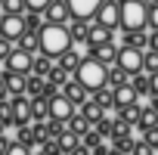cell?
I'll return each mask as SVG.
<instances>
[{"label":"cell","mask_w":158,"mask_h":155,"mask_svg":"<svg viewBox=\"0 0 158 155\" xmlns=\"http://www.w3.org/2000/svg\"><path fill=\"white\" fill-rule=\"evenodd\" d=\"M47 90V78H37V74H28V87H25V96H44Z\"/></svg>","instance_id":"cell-32"},{"label":"cell","mask_w":158,"mask_h":155,"mask_svg":"<svg viewBox=\"0 0 158 155\" xmlns=\"http://www.w3.org/2000/svg\"><path fill=\"white\" fill-rule=\"evenodd\" d=\"M68 78H71V74H65L62 68H53V71L47 74V81H50V84H56V87L62 90V87H65V81H68Z\"/></svg>","instance_id":"cell-39"},{"label":"cell","mask_w":158,"mask_h":155,"mask_svg":"<svg viewBox=\"0 0 158 155\" xmlns=\"http://www.w3.org/2000/svg\"><path fill=\"white\" fill-rule=\"evenodd\" d=\"M0 78L6 81V93H10V96H22L25 87H28V74H16V71H6V68H3Z\"/></svg>","instance_id":"cell-15"},{"label":"cell","mask_w":158,"mask_h":155,"mask_svg":"<svg viewBox=\"0 0 158 155\" xmlns=\"http://www.w3.org/2000/svg\"><path fill=\"white\" fill-rule=\"evenodd\" d=\"M10 143H13V140H10L6 133H0V155H6V149H10Z\"/></svg>","instance_id":"cell-46"},{"label":"cell","mask_w":158,"mask_h":155,"mask_svg":"<svg viewBox=\"0 0 158 155\" xmlns=\"http://www.w3.org/2000/svg\"><path fill=\"white\" fill-rule=\"evenodd\" d=\"M53 68H56V62H53L50 56H44V53L31 59V74H37V78H47V74H50Z\"/></svg>","instance_id":"cell-22"},{"label":"cell","mask_w":158,"mask_h":155,"mask_svg":"<svg viewBox=\"0 0 158 155\" xmlns=\"http://www.w3.org/2000/svg\"><path fill=\"white\" fill-rule=\"evenodd\" d=\"M0 19H3V13H0Z\"/></svg>","instance_id":"cell-53"},{"label":"cell","mask_w":158,"mask_h":155,"mask_svg":"<svg viewBox=\"0 0 158 155\" xmlns=\"http://www.w3.org/2000/svg\"><path fill=\"white\" fill-rule=\"evenodd\" d=\"M149 127H158V112L146 103L143 112H139V121H136V130H149Z\"/></svg>","instance_id":"cell-27"},{"label":"cell","mask_w":158,"mask_h":155,"mask_svg":"<svg viewBox=\"0 0 158 155\" xmlns=\"http://www.w3.org/2000/svg\"><path fill=\"white\" fill-rule=\"evenodd\" d=\"M93 19H96L99 25H106V28H112V31H115V28L121 25V6H118V0H102Z\"/></svg>","instance_id":"cell-5"},{"label":"cell","mask_w":158,"mask_h":155,"mask_svg":"<svg viewBox=\"0 0 158 155\" xmlns=\"http://www.w3.org/2000/svg\"><path fill=\"white\" fill-rule=\"evenodd\" d=\"M6 155H31V149H28V146H22V143H16V140H13V143H10V149H6Z\"/></svg>","instance_id":"cell-43"},{"label":"cell","mask_w":158,"mask_h":155,"mask_svg":"<svg viewBox=\"0 0 158 155\" xmlns=\"http://www.w3.org/2000/svg\"><path fill=\"white\" fill-rule=\"evenodd\" d=\"M130 155H155V149H149L143 140H133V149H130Z\"/></svg>","instance_id":"cell-42"},{"label":"cell","mask_w":158,"mask_h":155,"mask_svg":"<svg viewBox=\"0 0 158 155\" xmlns=\"http://www.w3.org/2000/svg\"><path fill=\"white\" fill-rule=\"evenodd\" d=\"M13 50H16V44H13V40H6V37H0V62H6V59L13 56Z\"/></svg>","instance_id":"cell-41"},{"label":"cell","mask_w":158,"mask_h":155,"mask_svg":"<svg viewBox=\"0 0 158 155\" xmlns=\"http://www.w3.org/2000/svg\"><path fill=\"white\" fill-rule=\"evenodd\" d=\"M68 34H71V40H77V44H87L90 22H87V19H71V22H68Z\"/></svg>","instance_id":"cell-19"},{"label":"cell","mask_w":158,"mask_h":155,"mask_svg":"<svg viewBox=\"0 0 158 155\" xmlns=\"http://www.w3.org/2000/svg\"><path fill=\"white\" fill-rule=\"evenodd\" d=\"M3 16H22L25 13V0H0Z\"/></svg>","instance_id":"cell-34"},{"label":"cell","mask_w":158,"mask_h":155,"mask_svg":"<svg viewBox=\"0 0 158 155\" xmlns=\"http://www.w3.org/2000/svg\"><path fill=\"white\" fill-rule=\"evenodd\" d=\"M143 71H146V74H155V71H158V53H155V50H146V53H143Z\"/></svg>","instance_id":"cell-36"},{"label":"cell","mask_w":158,"mask_h":155,"mask_svg":"<svg viewBox=\"0 0 158 155\" xmlns=\"http://www.w3.org/2000/svg\"><path fill=\"white\" fill-rule=\"evenodd\" d=\"M56 143H59V149H62V155H65V152H71V149H77V146H81V136H77V133H71V130L65 127V130L56 136Z\"/></svg>","instance_id":"cell-29"},{"label":"cell","mask_w":158,"mask_h":155,"mask_svg":"<svg viewBox=\"0 0 158 155\" xmlns=\"http://www.w3.org/2000/svg\"><path fill=\"white\" fill-rule=\"evenodd\" d=\"M10 93H6V81H3V78H0V99H6Z\"/></svg>","instance_id":"cell-50"},{"label":"cell","mask_w":158,"mask_h":155,"mask_svg":"<svg viewBox=\"0 0 158 155\" xmlns=\"http://www.w3.org/2000/svg\"><path fill=\"white\" fill-rule=\"evenodd\" d=\"M47 118H50V99L34 96L31 99V121H47Z\"/></svg>","instance_id":"cell-23"},{"label":"cell","mask_w":158,"mask_h":155,"mask_svg":"<svg viewBox=\"0 0 158 155\" xmlns=\"http://www.w3.org/2000/svg\"><path fill=\"white\" fill-rule=\"evenodd\" d=\"M25 34V19L22 16H3L0 19V37H6V40H19Z\"/></svg>","instance_id":"cell-8"},{"label":"cell","mask_w":158,"mask_h":155,"mask_svg":"<svg viewBox=\"0 0 158 155\" xmlns=\"http://www.w3.org/2000/svg\"><path fill=\"white\" fill-rule=\"evenodd\" d=\"M112 37H115L112 28L93 22V25H90V34H87V47H106V44H112Z\"/></svg>","instance_id":"cell-14"},{"label":"cell","mask_w":158,"mask_h":155,"mask_svg":"<svg viewBox=\"0 0 158 155\" xmlns=\"http://www.w3.org/2000/svg\"><path fill=\"white\" fill-rule=\"evenodd\" d=\"M31 59H34L31 53H25V50H19V47H16V50H13V56H10L3 65H6V71H16V74H31Z\"/></svg>","instance_id":"cell-10"},{"label":"cell","mask_w":158,"mask_h":155,"mask_svg":"<svg viewBox=\"0 0 158 155\" xmlns=\"http://www.w3.org/2000/svg\"><path fill=\"white\" fill-rule=\"evenodd\" d=\"M149 37L146 28H136V31H124V44L121 47H136V50H149Z\"/></svg>","instance_id":"cell-16"},{"label":"cell","mask_w":158,"mask_h":155,"mask_svg":"<svg viewBox=\"0 0 158 155\" xmlns=\"http://www.w3.org/2000/svg\"><path fill=\"white\" fill-rule=\"evenodd\" d=\"M0 133H3V127H0Z\"/></svg>","instance_id":"cell-54"},{"label":"cell","mask_w":158,"mask_h":155,"mask_svg":"<svg viewBox=\"0 0 158 155\" xmlns=\"http://www.w3.org/2000/svg\"><path fill=\"white\" fill-rule=\"evenodd\" d=\"M68 3V13H71V19H93L96 16V10H99V3L102 0H65Z\"/></svg>","instance_id":"cell-7"},{"label":"cell","mask_w":158,"mask_h":155,"mask_svg":"<svg viewBox=\"0 0 158 155\" xmlns=\"http://www.w3.org/2000/svg\"><path fill=\"white\" fill-rule=\"evenodd\" d=\"M146 28H155V31H158V3L149 6V25H146Z\"/></svg>","instance_id":"cell-44"},{"label":"cell","mask_w":158,"mask_h":155,"mask_svg":"<svg viewBox=\"0 0 158 155\" xmlns=\"http://www.w3.org/2000/svg\"><path fill=\"white\" fill-rule=\"evenodd\" d=\"M0 127H16L13 121V106H10V96L0 99Z\"/></svg>","instance_id":"cell-35"},{"label":"cell","mask_w":158,"mask_h":155,"mask_svg":"<svg viewBox=\"0 0 158 155\" xmlns=\"http://www.w3.org/2000/svg\"><path fill=\"white\" fill-rule=\"evenodd\" d=\"M109 155H127V152H118V149H112V146H109Z\"/></svg>","instance_id":"cell-52"},{"label":"cell","mask_w":158,"mask_h":155,"mask_svg":"<svg viewBox=\"0 0 158 155\" xmlns=\"http://www.w3.org/2000/svg\"><path fill=\"white\" fill-rule=\"evenodd\" d=\"M90 99H93L96 106H102L106 112H109V109H115V96H112V87H99V90H93V93H90Z\"/></svg>","instance_id":"cell-30"},{"label":"cell","mask_w":158,"mask_h":155,"mask_svg":"<svg viewBox=\"0 0 158 155\" xmlns=\"http://www.w3.org/2000/svg\"><path fill=\"white\" fill-rule=\"evenodd\" d=\"M87 56H90V59H96V62H102V65L109 68V65H115V62H118V47H115V40H112V44H106V47H90V50H87Z\"/></svg>","instance_id":"cell-13"},{"label":"cell","mask_w":158,"mask_h":155,"mask_svg":"<svg viewBox=\"0 0 158 155\" xmlns=\"http://www.w3.org/2000/svg\"><path fill=\"white\" fill-rule=\"evenodd\" d=\"M139 112H143V106H139V103H130V106L118 109V118H115V121H121V124H127V127H136Z\"/></svg>","instance_id":"cell-18"},{"label":"cell","mask_w":158,"mask_h":155,"mask_svg":"<svg viewBox=\"0 0 158 155\" xmlns=\"http://www.w3.org/2000/svg\"><path fill=\"white\" fill-rule=\"evenodd\" d=\"M121 6V31H136L149 25V3L146 0H118Z\"/></svg>","instance_id":"cell-2"},{"label":"cell","mask_w":158,"mask_h":155,"mask_svg":"<svg viewBox=\"0 0 158 155\" xmlns=\"http://www.w3.org/2000/svg\"><path fill=\"white\" fill-rule=\"evenodd\" d=\"M71 13H68V3L65 0H50L47 10H44V22H53V25H68Z\"/></svg>","instance_id":"cell-9"},{"label":"cell","mask_w":158,"mask_h":155,"mask_svg":"<svg viewBox=\"0 0 158 155\" xmlns=\"http://www.w3.org/2000/svg\"><path fill=\"white\" fill-rule=\"evenodd\" d=\"M65 127H68L71 133H77V136H81V133H87V130H90V124H87V118H84L81 112H74V115H71V118L65 121Z\"/></svg>","instance_id":"cell-33"},{"label":"cell","mask_w":158,"mask_h":155,"mask_svg":"<svg viewBox=\"0 0 158 155\" xmlns=\"http://www.w3.org/2000/svg\"><path fill=\"white\" fill-rule=\"evenodd\" d=\"M130 87H133L136 96H149V93H152V81H149V74H146V71L130 74Z\"/></svg>","instance_id":"cell-25"},{"label":"cell","mask_w":158,"mask_h":155,"mask_svg":"<svg viewBox=\"0 0 158 155\" xmlns=\"http://www.w3.org/2000/svg\"><path fill=\"white\" fill-rule=\"evenodd\" d=\"M143 53L146 50H136V47H118V68L130 78V74H139L143 71Z\"/></svg>","instance_id":"cell-4"},{"label":"cell","mask_w":158,"mask_h":155,"mask_svg":"<svg viewBox=\"0 0 158 155\" xmlns=\"http://www.w3.org/2000/svg\"><path fill=\"white\" fill-rule=\"evenodd\" d=\"M62 93H65V96H68V99H71V103H74L77 109H81V106H84V103L90 99V90H87V87H84L81 81H74V78H68V81H65Z\"/></svg>","instance_id":"cell-12"},{"label":"cell","mask_w":158,"mask_h":155,"mask_svg":"<svg viewBox=\"0 0 158 155\" xmlns=\"http://www.w3.org/2000/svg\"><path fill=\"white\" fill-rule=\"evenodd\" d=\"M112 96H115V109H124V106H130V103H139V96L133 93L130 81H127L124 87H115V90H112Z\"/></svg>","instance_id":"cell-17"},{"label":"cell","mask_w":158,"mask_h":155,"mask_svg":"<svg viewBox=\"0 0 158 155\" xmlns=\"http://www.w3.org/2000/svg\"><path fill=\"white\" fill-rule=\"evenodd\" d=\"M16 143L28 146L31 152L37 149V140H34V124H16Z\"/></svg>","instance_id":"cell-20"},{"label":"cell","mask_w":158,"mask_h":155,"mask_svg":"<svg viewBox=\"0 0 158 155\" xmlns=\"http://www.w3.org/2000/svg\"><path fill=\"white\" fill-rule=\"evenodd\" d=\"M127 81H130V78H127L118 65H109V68H106V87H112V90H115V87H124Z\"/></svg>","instance_id":"cell-28"},{"label":"cell","mask_w":158,"mask_h":155,"mask_svg":"<svg viewBox=\"0 0 158 155\" xmlns=\"http://www.w3.org/2000/svg\"><path fill=\"white\" fill-rule=\"evenodd\" d=\"M81 115H84V118H87V124L93 127L96 121H102V118H106V109H102V106H96L93 99H87V103L81 106Z\"/></svg>","instance_id":"cell-24"},{"label":"cell","mask_w":158,"mask_h":155,"mask_svg":"<svg viewBox=\"0 0 158 155\" xmlns=\"http://www.w3.org/2000/svg\"><path fill=\"white\" fill-rule=\"evenodd\" d=\"M90 155H109V146L102 143V146H96V149H90Z\"/></svg>","instance_id":"cell-48"},{"label":"cell","mask_w":158,"mask_h":155,"mask_svg":"<svg viewBox=\"0 0 158 155\" xmlns=\"http://www.w3.org/2000/svg\"><path fill=\"white\" fill-rule=\"evenodd\" d=\"M155 3H158V0H155Z\"/></svg>","instance_id":"cell-55"},{"label":"cell","mask_w":158,"mask_h":155,"mask_svg":"<svg viewBox=\"0 0 158 155\" xmlns=\"http://www.w3.org/2000/svg\"><path fill=\"white\" fill-rule=\"evenodd\" d=\"M102 143H106V140H102L93 127H90L87 133H81V146H87V149H96V146H102Z\"/></svg>","instance_id":"cell-37"},{"label":"cell","mask_w":158,"mask_h":155,"mask_svg":"<svg viewBox=\"0 0 158 155\" xmlns=\"http://www.w3.org/2000/svg\"><path fill=\"white\" fill-rule=\"evenodd\" d=\"M16 47H19V50H25V53H31V56H34V53H40V37H37V34H34V31H25V34H22V37H19V40H16Z\"/></svg>","instance_id":"cell-26"},{"label":"cell","mask_w":158,"mask_h":155,"mask_svg":"<svg viewBox=\"0 0 158 155\" xmlns=\"http://www.w3.org/2000/svg\"><path fill=\"white\" fill-rule=\"evenodd\" d=\"M44 13H37V10H25L22 13V19H25V31H34V34H40V28H44V19H40Z\"/></svg>","instance_id":"cell-31"},{"label":"cell","mask_w":158,"mask_h":155,"mask_svg":"<svg viewBox=\"0 0 158 155\" xmlns=\"http://www.w3.org/2000/svg\"><path fill=\"white\" fill-rule=\"evenodd\" d=\"M149 106H152V109L158 112V96H149Z\"/></svg>","instance_id":"cell-51"},{"label":"cell","mask_w":158,"mask_h":155,"mask_svg":"<svg viewBox=\"0 0 158 155\" xmlns=\"http://www.w3.org/2000/svg\"><path fill=\"white\" fill-rule=\"evenodd\" d=\"M74 112H77V106H74L65 93H56V96L50 99V118H56V121H62V124H65Z\"/></svg>","instance_id":"cell-6"},{"label":"cell","mask_w":158,"mask_h":155,"mask_svg":"<svg viewBox=\"0 0 158 155\" xmlns=\"http://www.w3.org/2000/svg\"><path fill=\"white\" fill-rule=\"evenodd\" d=\"M40 53L44 56H50L53 62L62 56V53H68L71 50V34H68V25H53V22H44V28H40Z\"/></svg>","instance_id":"cell-1"},{"label":"cell","mask_w":158,"mask_h":155,"mask_svg":"<svg viewBox=\"0 0 158 155\" xmlns=\"http://www.w3.org/2000/svg\"><path fill=\"white\" fill-rule=\"evenodd\" d=\"M47 3H50V0H25V10H37V13H44Z\"/></svg>","instance_id":"cell-45"},{"label":"cell","mask_w":158,"mask_h":155,"mask_svg":"<svg viewBox=\"0 0 158 155\" xmlns=\"http://www.w3.org/2000/svg\"><path fill=\"white\" fill-rule=\"evenodd\" d=\"M93 130H96V133H99L102 140H106V136L112 140V133H115V121H109V118H102V121H96V124H93Z\"/></svg>","instance_id":"cell-38"},{"label":"cell","mask_w":158,"mask_h":155,"mask_svg":"<svg viewBox=\"0 0 158 155\" xmlns=\"http://www.w3.org/2000/svg\"><path fill=\"white\" fill-rule=\"evenodd\" d=\"M10 106H13V121L16 124H31V96H10Z\"/></svg>","instance_id":"cell-11"},{"label":"cell","mask_w":158,"mask_h":155,"mask_svg":"<svg viewBox=\"0 0 158 155\" xmlns=\"http://www.w3.org/2000/svg\"><path fill=\"white\" fill-rule=\"evenodd\" d=\"M149 81H152V93H149V96H158V71L149 74Z\"/></svg>","instance_id":"cell-47"},{"label":"cell","mask_w":158,"mask_h":155,"mask_svg":"<svg viewBox=\"0 0 158 155\" xmlns=\"http://www.w3.org/2000/svg\"><path fill=\"white\" fill-rule=\"evenodd\" d=\"M143 143H146L149 149H158V127H149V130H143Z\"/></svg>","instance_id":"cell-40"},{"label":"cell","mask_w":158,"mask_h":155,"mask_svg":"<svg viewBox=\"0 0 158 155\" xmlns=\"http://www.w3.org/2000/svg\"><path fill=\"white\" fill-rule=\"evenodd\" d=\"M77 65H81V56H77L74 50H68V53H62V56L56 59V68H62L65 74H74V71H77Z\"/></svg>","instance_id":"cell-21"},{"label":"cell","mask_w":158,"mask_h":155,"mask_svg":"<svg viewBox=\"0 0 158 155\" xmlns=\"http://www.w3.org/2000/svg\"><path fill=\"white\" fill-rule=\"evenodd\" d=\"M71 78H74V81H81V84L93 93V90L106 87V65L87 56V59H81V65H77V71H74Z\"/></svg>","instance_id":"cell-3"},{"label":"cell","mask_w":158,"mask_h":155,"mask_svg":"<svg viewBox=\"0 0 158 155\" xmlns=\"http://www.w3.org/2000/svg\"><path fill=\"white\" fill-rule=\"evenodd\" d=\"M149 50L158 53V31H152V37H149Z\"/></svg>","instance_id":"cell-49"}]
</instances>
